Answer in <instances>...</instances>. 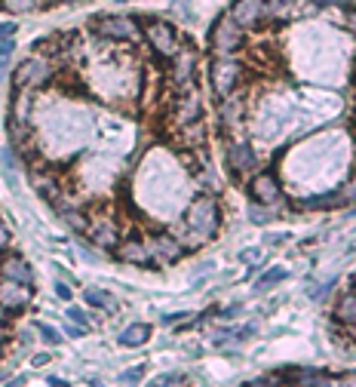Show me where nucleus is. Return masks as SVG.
<instances>
[{
    "instance_id": "obj_16",
    "label": "nucleus",
    "mask_w": 356,
    "mask_h": 387,
    "mask_svg": "<svg viewBox=\"0 0 356 387\" xmlns=\"http://www.w3.org/2000/svg\"><path fill=\"white\" fill-rule=\"evenodd\" d=\"M173 58H175V68H173L175 83H184V87H188L190 74H194V49H181V52H175Z\"/></svg>"
},
{
    "instance_id": "obj_25",
    "label": "nucleus",
    "mask_w": 356,
    "mask_h": 387,
    "mask_svg": "<svg viewBox=\"0 0 356 387\" xmlns=\"http://www.w3.org/2000/svg\"><path fill=\"white\" fill-rule=\"evenodd\" d=\"M37 3H41V0H3V6L12 12H28V10H34Z\"/></svg>"
},
{
    "instance_id": "obj_14",
    "label": "nucleus",
    "mask_w": 356,
    "mask_h": 387,
    "mask_svg": "<svg viewBox=\"0 0 356 387\" xmlns=\"http://www.w3.org/2000/svg\"><path fill=\"white\" fill-rule=\"evenodd\" d=\"M28 286H19V283H10V280H3V286H0V307H6V311H19V307L28 305Z\"/></svg>"
},
{
    "instance_id": "obj_27",
    "label": "nucleus",
    "mask_w": 356,
    "mask_h": 387,
    "mask_svg": "<svg viewBox=\"0 0 356 387\" xmlns=\"http://www.w3.org/2000/svg\"><path fill=\"white\" fill-rule=\"evenodd\" d=\"M142 375H144V366H133V369H126L120 375V384H138L142 382Z\"/></svg>"
},
{
    "instance_id": "obj_35",
    "label": "nucleus",
    "mask_w": 356,
    "mask_h": 387,
    "mask_svg": "<svg viewBox=\"0 0 356 387\" xmlns=\"http://www.w3.org/2000/svg\"><path fill=\"white\" fill-rule=\"evenodd\" d=\"M6 240H10V231H6V228H3V221H0V246H3Z\"/></svg>"
},
{
    "instance_id": "obj_23",
    "label": "nucleus",
    "mask_w": 356,
    "mask_h": 387,
    "mask_svg": "<svg viewBox=\"0 0 356 387\" xmlns=\"http://www.w3.org/2000/svg\"><path fill=\"white\" fill-rule=\"evenodd\" d=\"M34 188L46 197V200H56L58 197V188H56V181H52V175H34Z\"/></svg>"
},
{
    "instance_id": "obj_7",
    "label": "nucleus",
    "mask_w": 356,
    "mask_h": 387,
    "mask_svg": "<svg viewBox=\"0 0 356 387\" xmlns=\"http://www.w3.org/2000/svg\"><path fill=\"white\" fill-rule=\"evenodd\" d=\"M249 194L258 206H280L282 203V191H280V181H276L274 173H258L249 185Z\"/></svg>"
},
{
    "instance_id": "obj_10",
    "label": "nucleus",
    "mask_w": 356,
    "mask_h": 387,
    "mask_svg": "<svg viewBox=\"0 0 356 387\" xmlns=\"http://www.w3.org/2000/svg\"><path fill=\"white\" fill-rule=\"evenodd\" d=\"M227 166L234 169L236 175H249L258 166V154H255V148L249 145V142H236V145H230V151H227Z\"/></svg>"
},
{
    "instance_id": "obj_11",
    "label": "nucleus",
    "mask_w": 356,
    "mask_h": 387,
    "mask_svg": "<svg viewBox=\"0 0 356 387\" xmlns=\"http://www.w3.org/2000/svg\"><path fill=\"white\" fill-rule=\"evenodd\" d=\"M230 19H234L240 28H255V25L265 19V0H236L230 6Z\"/></svg>"
},
{
    "instance_id": "obj_15",
    "label": "nucleus",
    "mask_w": 356,
    "mask_h": 387,
    "mask_svg": "<svg viewBox=\"0 0 356 387\" xmlns=\"http://www.w3.org/2000/svg\"><path fill=\"white\" fill-rule=\"evenodd\" d=\"M89 237L96 246L102 249H114L117 243H120V237H117V225H111V221H89Z\"/></svg>"
},
{
    "instance_id": "obj_20",
    "label": "nucleus",
    "mask_w": 356,
    "mask_h": 387,
    "mask_svg": "<svg viewBox=\"0 0 356 387\" xmlns=\"http://www.w3.org/2000/svg\"><path fill=\"white\" fill-rule=\"evenodd\" d=\"M83 298H87L92 307H102V311H108V313H114V311H117V301H114V295H111L108 289H98V286H89V289L83 292Z\"/></svg>"
},
{
    "instance_id": "obj_30",
    "label": "nucleus",
    "mask_w": 356,
    "mask_h": 387,
    "mask_svg": "<svg viewBox=\"0 0 356 387\" xmlns=\"http://www.w3.org/2000/svg\"><path fill=\"white\" fill-rule=\"evenodd\" d=\"M12 49H16V43H12V37H6V41H0V65H3L6 58L12 56Z\"/></svg>"
},
{
    "instance_id": "obj_36",
    "label": "nucleus",
    "mask_w": 356,
    "mask_h": 387,
    "mask_svg": "<svg viewBox=\"0 0 356 387\" xmlns=\"http://www.w3.org/2000/svg\"><path fill=\"white\" fill-rule=\"evenodd\" d=\"M46 360H49V353H37V357H34V366H43Z\"/></svg>"
},
{
    "instance_id": "obj_31",
    "label": "nucleus",
    "mask_w": 356,
    "mask_h": 387,
    "mask_svg": "<svg viewBox=\"0 0 356 387\" xmlns=\"http://www.w3.org/2000/svg\"><path fill=\"white\" fill-rule=\"evenodd\" d=\"M12 34H16V22H0V41H6Z\"/></svg>"
},
{
    "instance_id": "obj_18",
    "label": "nucleus",
    "mask_w": 356,
    "mask_h": 387,
    "mask_svg": "<svg viewBox=\"0 0 356 387\" xmlns=\"http://www.w3.org/2000/svg\"><path fill=\"white\" fill-rule=\"evenodd\" d=\"M151 338V326L148 323H133L120 332V344L123 347H142Z\"/></svg>"
},
{
    "instance_id": "obj_17",
    "label": "nucleus",
    "mask_w": 356,
    "mask_h": 387,
    "mask_svg": "<svg viewBox=\"0 0 356 387\" xmlns=\"http://www.w3.org/2000/svg\"><path fill=\"white\" fill-rule=\"evenodd\" d=\"M335 317H338V323H344V326H351V329H353V323H356V295H353V286L338 298V311H335Z\"/></svg>"
},
{
    "instance_id": "obj_28",
    "label": "nucleus",
    "mask_w": 356,
    "mask_h": 387,
    "mask_svg": "<svg viewBox=\"0 0 356 387\" xmlns=\"http://www.w3.org/2000/svg\"><path fill=\"white\" fill-rule=\"evenodd\" d=\"M154 384H157V387H166V384H184V375H181V372H169V375L154 378Z\"/></svg>"
},
{
    "instance_id": "obj_29",
    "label": "nucleus",
    "mask_w": 356,
    "mask_h": 387,
    "mask_svg": "<svg viewBox=\"0 0 356 387\" xmlns=\"http://www.w3.org/2000/svg\"><path fill=\"white\" fill-rule=\"evenodd\" d=\"M68 320H74V323H80L89 329V313L83 311V307H68Z\"/></svg>"
},
{
    "instance_id": "obj_24",
    "label": "nucleus",
    "mask_w": 356,
    "mask_h": 387,
    "mask_svg": "<svg viewBox=\"0 0 356 387\" xmlns=\"http://www.w3.org/2000/svg\"><path fill=\"white\" fill-rule=\"evenodd\" d=\"M270 219H274V206L261 209L258 203H252V206H249V221H252V225H265V221H270Z\"/></svg>"
},
{
    "instance_id": "obj_19",
    "label": "nucleus",
    "mask_w": 356,
    "mask_h": 387,
    "mask_svg": "<svg viewBox=\"0 0 356 387\" xmlns=\"http://www.w3.org/2000/svg\"><path fill=\"white\" fill-rule=\"evenodd\" d=\"M298 6V0H265V16L270 22H280V19H289Z\"/></svg>"
},
{
    "instance_id": "obj_1",
    "label": "nucleus",
    "mask_w": 356,
    "mask_h": 387,
    "mask_svg": "<svg viewBox=\"0 0 356 387\" xmlns=\"http://www.w3.org/2000/svg\"><path fill=\"white\" fill-rule=\"evenodd\" d=\"M188 231L194 243L209 240L215 231H219V206H215L212 197H197L194 206L188 212Z\"/></svg>"
},
{
    "instance_id": "obj_33",
    "label": "nucleus",
    "mask_w": 356,
    "mask_h": 387,
    "mask_svg": "<svg viewBox=\"0 0 356 387\" xmlns=\"http://www.w3.org/2000/svg\"><path fill=\"white\" fill-rule=\"evenodd\" d=\"M56 295H58V298H65V301H68V298H71V289H68V286H65V283H56Z\"/></svg>"
},
{
    "instance_id": "obj_37",
    "label": "nucleus",
    "mask_w": 356,
    "mask_h": 387,
    "mask_svg": "<svg viewBox=\"0 0 356 387\" xmlns=\"http://www.w3.org/2000/svg\"><path fill=\"white\" fill-rule=\"evenodd\" d=\"M313 6H329V3H335V0H311Z\"/></svg>"
},
{
    "instance_id": "obj_39",
    "label": "nucleus",
    "mask_w": 356,
    "mask_h": 387,
    "mask_svg": "<svg viewBox=\"0 0 356 387\" xmlns=\"http://www.w3.org/2000/svg\"><path fill=\"white\" fill-rule=\"evenodd\" d=\"M62 3H77V0H62Z\"/></svg>"
},
{
    "instance_id": "obj_8",
    "label": "nucleus",
    "mask_w": 356,
    "mask_h": 387,
    "mask_svg": "<svg viewBox=\"0 0 356 387\" xmlns=\"http://www.w3.org/2000/svg\"><path fill=\"white\" fill-rule=\"evenodd\" d=\"M148 255H151V265H173V261L181 258L184 249L178 246L175 237H169V234H154L148 243Z\"/></svg>"
},
{
    "instance_id": "obj_38",
    "label": "nucleus",
    "mask_w": 356,
    "mask_h": 387,
    "mask_svg": "<svg viewBox=\"0 0 356 387\" xmlns=\"http://www.w3.org/2000/svg\"><path fill=\"white\" fill-rule=\"evenodd\" d=\"M117 3H133V0H117Z\"/></svg>"
},
{
    "instance_id": "obj_5",
    "label": "nucleus",
    "mask_w": 356,
    "mask_h": 387,
    "mask_svg": "<svg viewBox=\"0 0 356 387\" xmlns=\"http://www.w3.org/2000/svg\"><path fill=\"white\" fill-rule=\"evenodd\" d=\"M92 28L108 41H135L138 37V22L129 16H102L92 19Z\"/></svg>"
},
{
    "instance_id": "obj_21",
    "label": "nucleus",
    "mask_w": 356,
    "mask_h": 387,
    "mask_svg": "<svg viewBox=\"0 0 356 387\" xmlns=\"http://www.w3.org/2000/svg\"><path fill=\"white\" fill-rule=\"evenodd\" d=\"M286 277H289L286 267H270L265 277H261L258 283H255V292H267V289H274V286H280Z\"/></svg>"
},
{
    "instance_id": "obj_6",
    "label": "nucleus",
    "mask_w": 356,
    "mask_h": 387,
    "mask_svg": "<svg viewBox=\"0 0 356 387\" xmlns=\"http://www.w3.org/2000/svg\"><path fill=\"white\" fill-rule=\"evenodd\" d=\"M148 43L157 56L173 58L178 52V31L169 22H160V19H157V22L148 25Z\"/></svg>"
},
{
    "instance_id": "obj_34",
    "label": "nucleus",
    "mask_w": 356,
    "mask_h": 387,
    "mask_svg": "<svg viewBox=\"0 0 356 387\" xmlns=\"http://www.w3.org/2000/svg\"><path fill=\"white\" fill-rule=\"evenodd\" d=\"M46 384H49V387H68V384H65V382H62V378H52V375H49V378H46Z\"/></svg>"
},
{
    "instance_id": "obj_22",
    "label": "nucleus",
    "mask_w": 356,
    "mask_h": 387,
    "mask_svg": "<svg viewBox=\"0 0 356 387\" xmlns=\"http://www.w3.org/2000/svg\"><path fill=\"white\" fill-rule=\"evenodd\" d=\"M62 219L65 221H68V228H71V231H87V228H89V219H87V215H83V212H74V209H62Z\"/></svg>"
},
{
    "instance_id": "obj_13",
    "label": "nucleus",
    "mask_w": 356,
    "mask_h": 387,
    "mask_svg": "<svg viewBox=\"0 0 356 387\" xmlns=\"http://www.w3.org/2000/svg\"><path fill=\"white\" fill-rule=\"evenodd\" d=\"M351 203V191L341 194V191H332V194H320V197H307V200H301L298 206L301 209H311V212H316V209H338V206H347Z\"/></svg>"
},
{
    "instance_id": "obj_26",
    "label": "nucleus",
    "mask_w": 356,
    "mask_h": 387,
    "mask_svg": "<svg viewBox=\"0 0 356 387\" xmlns=\"http://www.w3.org/2000/svg\"><path fill=\"white\" fill-rule=\"evenodd\" d=\"M37 332H41V338L46 341V344H62V332H56V329H52V326L37 323Z\"/></svg>"
},
{
    "instance_id": "obj_2",
    "label": "nucleus",
    "mask_w": 356,
    "mask_h": 387,
    "mask_svg": "<svg viewBox=\"0 0 356 387\" xmlns=\"http://www.w3.org/2000/svg\"><path fill=\"white\" fill-rule=\"evenodd\" d=\"M240 77H243V68L234 58H215V62L209 65V83H212L219 98L234 96V89L240 87Z\"/></svg>"
},
{
    "instance_id": "obj_9",
    "label": "nucleus",
    "mask_w": 356,
    "mask_h": 387,
    "mask_svg": "<svg viewBox=\"0 0 356 387\" xmlns=\"http://www.w3.org/2000/svg\"><path fill=\"white\" fill-rule=\"evenodd\" d=\"M0 277L10 280V283H19V286L34 283V271H31V265L25 258H19V255H6V258H0Z\"/></svg>"
},
{
    "instance_id": "obj_32",
    "label": "nucleus",
    "mask_w": 356,
    "mask_h": 387,
    "mask_svg": "<svg viewBox=\"0 0 356 387\" xmlns=\"http://www.w3.org/2000/svg\"><path fill=\"white\" fill-rule=\"evenodd\" d=\"M178 320H190V313H166V317H163V323H178Z\"/></svg>"
},
{
    "instance_id": "obj_12",
    "label": "nucleus",
    "mask_w": 356,
    "mask_h": 387,
    "mask_svg": "<svg viewBox=\"0 0 356 387\" xmlns=\"http://www.w3.org/2000/svg\"><path fill=\"white\" fill-rule=\"evenodd\" d=\"M117 258L126 261V265H151V255H148V246H144L142 240H123L117 243Z\"/></svg>"
},
{
    "instance_id": "obj_4",
    "label": "nucleus",
    "mask_w": 356,
    "mask_h": 387,
    "mask_svg": "<svg viewBox=\"0 0 356 387\" xmlns=\"http://www.w3.org/2000/svg\"><path fill=\"white\" fill-rule=\"evenodd\" d=\"M52 80V65L46 58H28L16 68L12 74V83L16 89H34V87H43V83Z\"/></svg>"
},
{
    "instance_id": "obj_3",
    "label": "nucleus",
    "mask_w": 356,
    "mask_h": 387,
    "mask_svg": "<svg viewBox=\"0 0 356 387\" xmlns=\"http://www.w3.org/2000/svg\"><path fill=\"white\" fill-rule=\"evenodd\" d=\"M243 41H246V34H243V28L234 22V19H230V12L215 22V28H212V49L219 52V56L236 52L243 47Z\"/></svg>"
}]
</instances>
